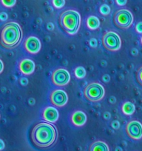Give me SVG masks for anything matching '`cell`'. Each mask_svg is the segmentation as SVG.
<instances>
[{
	"label": "cell",
	"mask_w": 142,
	"mask_h": 151,
	"mask_svg": "<svg viewBox=\"0 0 142 151\" xmlns=\"http://www.w3.org/2000/svg\"><path fill=\"white\" fill-rule=\"evenodd\" d=\"M58 139L57 129L49 122H39L35 125L31 132V139L35 145L45 149L53 146Z\"/></svg>",
	"instance_id": "obj_1"
},
{
	"label": "cell",
	"mask_w": 142,
	"mask_h": 151,
	"mask_svg": "<svg viewBox=\"0 0 142 151\" xmlns=\"http://www.w3.org/2000/svg\"><path fill=\"white\" fill-rule=\"evenodd\" d=\"M22 37V30L18 22H9L2 26L1 44L4 48L11 50L16 47L21 43Z\"/></svg>",
	"instance_id": "obj_2"
},
{
	"label": "cell",
	"mask_w": 142,
	"mask_h": 151,
	"mask_svg": "<svg viewBox=\"0 0 142 151\" xmlns=\"http://www.w3.org/2000/svg\"><path fill=\"white\" fill-rule=\"evenodd\" d=\"M59 24L68 35L76 34L80 28L81 15L77 11L69 9L63 11L59 16Z\"/></svg>",
	"instance_id": "obj_3"
},
{
	"label": "cell",
	"mask_w": 142,
	"mask_h": 151,
	"mask_svg": "<svg viewBox=\"0 0 142 151\" xmlns=\"http://www.w3.org/2000/svg\"><path fill=\"white\" fill-rule=\"evenodd\" d=\"M85 99L91 102H97L103 99L105 96V89L101 84L93 82L88 84L84 90Z\"/></svg>",
	"instance_id": "obj_4"
},
{
	"label": "cell",
	"mask_w": 142,
	"mask_h": 151,
	"mask_svg": "<svg viewBox=\"0 0 142 151\" xmlns=\"http://www.w3.org/2000/svg\"><path fill=\"white\" fill-rule=\"evenodd\" d=\"M133 15L128 9H119L114 14L113 22L115 25L121 30L130 28L133 23Z\"/></svg>",
	"instance_id": "obj_5"
},
{
	"label": "cell",
	"mask_w": 142,
	"mask_h": 151,
	"mask_svg": "<svg viewBox=\"0 0 142 151\" xmlns=\"http://www.w3.org/2000/svg\"><path fill=\"white\" fill-rule=\"evenodd\" d=\"M102 45L106 50L115 52L121 47V40L120 36L114 31L106 32L102 36Z\"/></svg>",
	"instance_id": "obj_6"
},
{
	"label": "cell",
	"mask_w": 142,
	"mask_h": 151,
	"mask_svg": "<svg viewBox=\"0 0 142 151\" xmlns=\"http://www.w3.org/2000/svg\"><path fill=\"white\" fill-rule=\"evenodd\" d=\"M52 83L57 87H63L70 81V75L65 68H57L52 73Z\"/></svg>",
	"instance_id": "obj_7"
},
{
	"label": "cell",
	"mask_w": 142,
	"mask_h": 151,
	"mask_svg": "<svg viewBox=\"0 0 142 151\" xmlns=\"http://www.w3.org/2000/svg\"><path fill=\"white\" fill-rule=\"evenodd\" d=\"M127 136L133 140H140L142 138V123L137 120H132L126 125Z\"/></svg>",
	"instance_id": "obj_8"
},
{
	"label": "cell",
	"mask_w": 142,
	"mask_h": 151,
	"mask_svg": "<svg viewBox=\"0 0 142 151\" xmlns=\"http://www.w3.org/2000/svg\"><path fill=\"white\" fill-rule=\"evenodd\" d=\"M50 101L55 107H62L67 103L68 96L63 90L56 89L50 93Z\"/></svg>",
	"instance_id": "obj_9"
},
{
	"label": "cell",
	"mask_w": 142,
	"mask_h": 151,
	"mask_svg": "<svg viewBox=\"0 0 142 151\" xmlns=\"http://www.w3.org/2000/svg\"><path fill=\"white\" fill-rule=\"evenodd\" d=\"M42 43L39 39L34 36H30L26 38L24 42V48L30 54H37L40 51Z\"/></svg>",
	"instance_id": "obj_10"
},
{
	"label": "cell",
	"mask_w": 142,
	"mask_h": 151,
	"mask_svg": "<svg viewBox=\"0 0 142 151\" xmlns=\"http://www.w3.org/2000/svg\"><path fill=\"white\" fill-rule=\"evenodd\" d=\"M42 119L49 123H56L59 118V113L57 109L52 106H47L42 110Z\"/></svg>",
	"instance_id": "obj_11"
},
{
	"label": "cell",
	"mask_w": 142,
	"mask_h": 151,
	"mask_svg": "<svg viewBox=\"0 0 142 151\" xmlns=\"http://www.w3.org/2000/svg\"><path fill=\"white\" fill-rule=\"evenodd\" d=\"M36 65L34 62L30 59H23L19 63V71L24 76L31 75L35 70Z\"/></svg>",
	"instance_id": "obj_12"
},
{
	"label": "cell",
	"mask_w": 142,
	"mask_h": 151,
	"mask_svg": "<svg viewBox=\"0 0 142 151\" xmlns=\"http://www.w3.org/2000/svg\"><path fill=\"white\" fill-rule=\"evenodd\" d=\"M87 115L82 110H75L70 116L71 123L76 127H82L87 122Z\"/></svg>",
	"instance_id": "obj_13"
},
{
	"label": "cell",
	"mask_w": 142,
	"mask_h": 151,
	"mask_svg": "<svg viewBox=\"0 0 142 151\" xmlns=\"http://www.w3.org/2000/svg\"><path fill=\"white\" fill-rule=\"evenodd\" d=\"M89 151H110L108 144L103 141H96L90 146Z\"/></svg>",
	"instance_id": "obj_14"
},
{
	"label": "cell",
	"mask_w": 142,
	"mask_h": 151,
	"mask_svg": "<svg viewBox=\"0 0 142 151\" xmlns=\"http://www.w3.org/2000/svg\"><path fill=\"white\" fill-rule=\"evenodd\" d=\"M86 25L90 30H96L100 27V20L95 16H90L87 18Z\"/></svg>",
	"instance_id": "obj_15"
},
{
	"label": "cell",
	"mask_w": 142,
	"mask_h": 151,
	"mask_svg": "<svg viewBox=\"0 0 142 151\" xmlns=\"http://www.w3.org/2000/svg\"><path fill=\"white\" fill-rule=\"evenodd\" d=\"M136 110V106L134 104L130 101H125L123 103L122 106H121V111H122L123 114L126 116H131L135 113Z\"/></svg>",
	"instance_id": "obj_16"
},
{
	"label": "cell",
	"mask_w": 142,
	"mask_h": 151,
	"mask_svg": "<svg viewBox=\"0 0 142 151\" xmlns=\"http://www.w3.org/2000/svg\"><path fill=\"white\" fill-rule=\"evenodd\" d=\"M86 70L82 66H79L74 70V75L79 79H84L86 76Z\"/></svg>",
	"instance_id": "obj_17"
},
{
	"label": "cell",
	"mask_w": 142,
	"mask_h": 151,
	"mask_svg": "<svg viewBox=\"0 0 142 151\" xmlns=\"http://www.w3.org/2000/svg\"><path fill=\"white\" fill-rule=\"evenodd\" d=\"M110 8L108 5L107 4H103L100 6L99 8V13L101 14L102 16H108L110 14Z\"/></svg>",
	"instance_id": "obj_18"
},
{
	"label": "cell",
	"mask_w": 142,
	"mask_h": 151,
	"mask_svg": "<svg viewBox=\"0 0 142 151\" xmlns=\"http://www.w3.org/2000/svg\"><path fill=\"white\" fill-rule=\"evenodd\" d=\"M52 4L56 9H61L65 5V0H52Z\"/></svg>",
	"instance_id": "obj_19"
},
{
	"label": "cell",
	"mask_w": 142,
	"mask_h": 151,
	"mask_svg": "<svg viewBox=\"0 0 142 151\" xmlns=\"http://www.w3.org/2000/svg\"><path fill=\"white\" fill-rule=\"evenodd\" d=\"M2 5L5 8H13L16 3V0H1Z\"/></svg>",
	"instance_id": "obj_20"
},
{
	"label": "cell",
	"mask_w": 142,
	"mask_h": 151,
	"mask_svg": "<svg viewBox=\"0 0 142 151\" xmlns=\"http://www.w3.org/2000/svg\"><path fill=\"white\" fill-rule=\"evenodd\" d=\"M136 79L137 82L141 86H142V66L138 68L137 71V75H136Z\"/></svg>",
	"instance_id": "obj_21"
},
{
	"label": "cell",
	"mask_w": 142,
	"mask_h": 151,
	"mask_svg": "<svg viewBox=\"0 0 142 151\" xmlns=\"http://www.w3.org/2000/svg\"><path fill=\"white\" fill-rule=\"evenodd\" d=\"M135 30L138 34H142V22H138L137 24H136L135 27Z\"/></svg>",
	"instance_id": "obj_22"
},
{
	"label": "cell",
	"mask_w": 142,
	"mask_h": 151,
	"mask_svg": "<svg viewBox=\"0 0 142 151\" xmlns=\"http://www.w3.org/2000/svg\"><path fill=\"white\" fill-rule=\"evenodd\" d=\"M89 45L91 47H93V48L96 47L97 45H98V42H97L96 39H95V38H92V39H90L89 41Z\"/></svg>",
	"instance_id": "obj_23"
},
{
	"label": "cell",
	"mask_w": 142,
	"mask_h": 151,
	"mask_svg": "<svg viewBox=\"0 0 142 151\" xmlns=\"http://www.w3.org/2000/svg\"><path fill=\"white\" fill-rule=\"evenodd\" d=\"M111 127H112L113 129H115V130H118V129L120 127L119 122L116 121V120L112 122V123H111Z\"/></svg>",
	"instance_id": "obj_24"
},
{
	"label": "cell",
	"mask_w": 142,
	"mask_h": 151,
	"mask_svg": "<svg viewBox=\"0 0 142 151\" xmlns=\"http://www.w3.org/2000/svg\"><path fill=\"white\" fill-rule=\"evenodd\" d=\"M101 80L104 83H108L110 82V76L108 74H104V75L102 76V77H101Z\"/></svg>",
	"instance_id": "obj_25"
},
{
	"label": "cell",
	"mask_w": 142,
	"mask_h": 151,
	"mask_svg": "<svg viewBox=\"0 0 142 151\" xmlns=\"http://www.w3.org/2000/svg\"><path fill=\"white\" fill-rule=\"evenodd\" d=\"M115 2H116L117 5L118 6H124V5L127 4V0H115Z\"/></svg>",
	"instance_id": "obj_26"
},
{
	"label": "cell",
	"mask_w": 142,
	"mask_h": 151,
	"mask_svg": "<svg viewBox=\"0 0 142 151\" xmlns=\"http://www.w3.org/2000/svg\"><path fill=\"white\" fill-rule=\"evenodd\" d=\"M0 19H1V21H2V22H4V21H5V20L8 19V14L5 12L1 13V14H0Z\"/></svg>",
	"instance_id": "obj_27"
},
{
	"label": "cell",
	"mask_w": 142,
	"mask_h": 151,
	"mask_svg": "<svg viewBox=\"0 0 142 151\" xmlns=\"http://www.w3.org/2000/svg\"><path fill=\"white\" fill-rule=\"evenodd\" d=\"M20 83L22 84V85H27V84H28V79H26V78H22L21 79H20Z\"/></svg>",
	"instance_id": "obj_28"
},
{
	"label": "cell",
	"mask_w": 142,
	"mask_h": 151,
	"mask_svg": "<svg viewBox=\"0 0 142 151\" xmlns=\"http://www.w3.org/2000/svg\"><path fill=\"white\" fill-rule=\"evenodd\" d=\"M47 29H48L49 30H52L53 28H54V26H53V24H52V23L50 22V23H48V24H47Z\"/></svg>",
	"instance_id": "obj_29"
},
{
	"label": "cell",
	"mask_w": 142,
	"mask_h": 151,
	"mask_svg": "<svg viewBox=\"0 0 142 151\" xmlns=\"http://www.w3.org/2000/svg\"><path fill=\"white\" fill-rule=\"evenodd\" d=\"M0 142H1V148H0V150H2L5 148V143H4V142L2 139H1V140H0Z\"/></svg>",
	"instance_id": "obj_30"
},
{
	"label": "cell",
	"mask_w": 142,
	"mask_h": 151,
	"mask_svg": "<svg viewBox=\"0 0 142 151\" xmlns=\"http://www.w3.org/2000/svg\"><path fill=\"white\" fill-rule=\"evenodd\" d=\"M132 54H133V56H136V55L138 54V50H136V49H133V50H132Z\"/></svg>",
	"instance_id": "obj_31"
},
{
	"label": "cell",
	"mask_w": 142,
	"mask_h": 151,
	"mask_svg": "<svg viewBox=\"0 0 142 151\" xmlns=\"http://www.w3.org/2000/svg\"><path fill=\"white\" fill-rule=\"evenodd\" d=\"M0 63H1V67H2V68H1V70H0V72L2 73V70H3V69H4V65H3V62H2V60L0 61Z\"/></svg>",
	"instance_id": "obj_32"
},
{
	"label": "cell",
	"mask_w": 142,
	"mask_h": 151,
	"mask_svg": "<svg viewBox=\"0 0 142 151\" xmlns=\"http://www.w3.org/2000/svg\"><path fill=\"white\" fill-rule=\"evenodd\" d=\"M115 151H122V149H121L120 147H117L115 148Z\"/></svg>",
	"instance_id": "obj_33"
},
{
	"label": "cell",
	"mask_w": 142,
	"mask_h": 151,
	"mask_svg": "<svg viewBox=\"0 0 142 151\" xmlns=\"http://www.w3.org/2000/svg\"><path fill=\"white\" fill-rule=\"evenodd\" d=\"M140 42H141V44L142 45V36L141 37V39H140Z\"/></svg>",
	"instance_id": "obj_34"
}]
</instances>
